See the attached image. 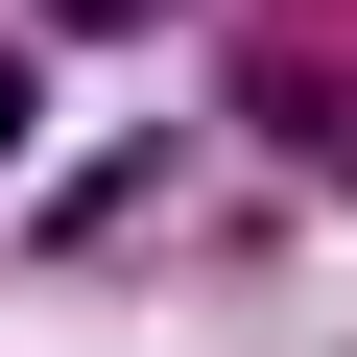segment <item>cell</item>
I'll list each match as a JSON object with an SVG mask.
<instances>
[{
  "label": "cell",
  "instance_id": "6da1fadb",
  "mask_svg": "<svg viewBox=\"0 0 357 357\" xmlns=\"http://www.w3.org/2000/svg\"><path fill=\"white\" fill-rule=\"evenodd\" d=\"M48 24H167V0H48Z\"/></svg>",
  "mask_w": 357,
  "mask_h": 357
},
{
  "label": "cell",
  "instance_id": "7a4b0ae2",
  "mask_svg": "<svg viewBox=\"0 0 357 357\" xmlns=\"http://www.w3.org/2000/svg\"><path fill=\"white\" fill-rule=\"evenodd\" d=\"M0 143H24V48H0Z\"/></svg>",
  "mask_w": 357,
  "mask_h": 357
}]
</instances>
